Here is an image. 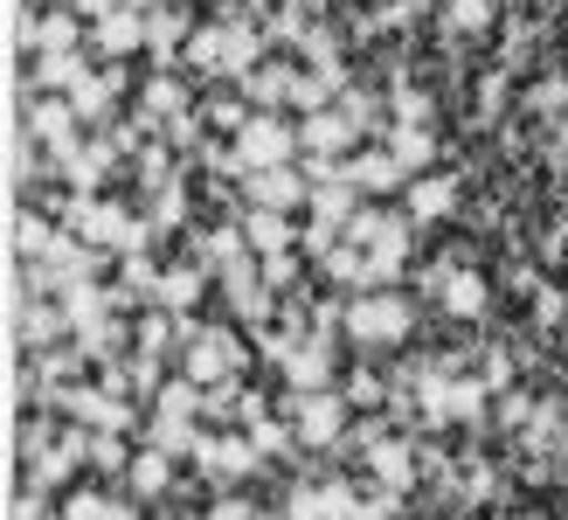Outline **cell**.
Here are the masks:
<instances>
[{
  "mask_svg": "<svg viewBox=\"0 0 568 520\" xmlns=\"http://www.w3.org/2000/svg\"><path fill=\"white\" fill-rule=\"evenodd\" d=\"M91 77V63H83V56L70 49V56H36V98H55V91H77V83Z\"/></svg>",
  "mask_w": 568,
  "mask_h": 520,
  "instance_id": "2e32d148",
  "label": "cell"
},
{
  "mask_svg": "<svg viewBox=\"0 0 568 520\" xmlns=\"http://www.w3.org/2000/svg\"><path fill=\"white\" fill-rule=\"evenodd\" d=\"M499 423H527V396H506L499 402Z\"/></svg>",
  "mask_w": 568,
  "mask_h": 520,
  "instance_id": "74e56055",
  "label": "cell"
},
{
  "mask_svg": "<svg viewBox=\"0 0 568 520\" xmlns=\"http://www.w3.org/2000/svg\"><path fill=\"white\" fill-rule=\"evenodd\" d=\"M367 466H375V479L388 486V493H403V486H409V451L395 444V438H375V444H367Z\"/></svg>",
  "mask_w": 568,
  "mask_h": 520,
  "instance_id": "44dd1931",
  "label": "cell"
},
{
  "mask_svg": "<svg viewBox=\"0 0 568 520\" xmlns=\"http://www.w3.org/2000/svg\"><path fill=\"white\" fill-rule=\"evenodd\" d=\"M146 438H153V451H166V458H174V451H202L209 438H194V430H187V417H153L146 423Z\"/></svg>",
  "mask_w": 568,
  "mask_h": 520,
  "instance_id": "d4e9b609",
  "label": "cell"
},
{
  "mask_svg": "<svg viewBox=\"0 0 568 520\" xmlns=\"http://www.w3.org/2000/svg\"><path fill=\"white\" fill-rule=\"evenodd\" d=\"M527 104H534V111H561V104H568V83H561V77L534 83V91H527Z\"/></svg>",
  "mask_w": 568,
  "mask_h": 520,
  "instance_id": "1f68e13d",
  "label": "cell"
},
{
  "mask_svg": "<svg viewBox=\"0 0 568 520\" xmlns=\"http://www.w3.org/2000/svg\"><path fill=\"white\" fill-rule=\"evenodd\" d=\"M347 243L367 250V292H375V284H388L395 271H403V257H409V216H395V209H361L354 229H347Z\"/></svg>",
  "mask_w": 568,
  "mask_h": 520,
  "instance_id": "6da1fadb",
  "label": "cell"
},
{
  "mask_svg": "<svg viewBox=\"0 0 568 520\" xmlns=\"http://www.w3.org/2000/svg\"><path fill=\"white\" fill-rule=\"evenodd\" d=\"M77 21H83L77 8H49V14H36V21L21 28V42L36 49V56H70V49H77V36H83Z\"/></svg>",
  "mask_w": 568,
  "mask_h": 520,
  "instance_id": "52a82bcc",
  "label": "cell"
},
{
  "mask_svg": "<svg viewBox=\"0 0 568 520\" xmlns=\"http://www.w3.org/2000/svg\"><path fill=\"white\" fill-rule=\"evenodd\" d=\"M354 126H347V111H312V119L298 126V147L312 153V160H339V153H354Z\"/></svg>",
  "mask_w": 568,
  "mask_h": 520,
  "instance_id": "5b68a950",
  "label": "cell"
},
{
  "mask_svg": "<svg viewBox=\"0 0 568 520\" xmlns=\"http://www.w3.org/2000/svg\"><path fill=\"white\" fill-rule=\"evenodd\" d=\"M209 520H257V513H250V507H243V500H222V507H215V513H209Z\"/></svg>",
  "mask_w": 568,
  "mask_h": 520,
  "instance_id": "f35d334b",
  "label": "cell"
},
{
  "mask_svg": "<svg viewBox=\"0 0 568 520\" xmlns=\"http://www.w3.org/2000/svg\"><path fill=\"white\" fill-rule=\"evenodd\" d=\"M347 181L361 194H388V188H409V173H403V160H395L388 147H375V153H354L347 160Z\"/></svg>",
  "mask_w": 568,
  "mask_h": 520,
  "instance_id": "8fae6325",
  "label": "cell"
},
{
  "mask_svg": "<svg viewBox=\"0 0 568 520\" xmlns=\"http://www.w3.org/2000/svg\"><path fill=\"white\" fill-rule=\"evenodd\" d=\"M70 402V417L77 423H98V430H132L139 423V410L125 396H98V389H77V396H63Z\"/></svg>",
  "mask_w": 568,
  "mask_h": 520,
  "instance_id": "7c38bea8",
  "label": "cell"
},
{
  "mask_svg": "<svg viewBox=\"0 0 568 520\" xmlns=\"http://www.w3.org/2000/svg\"><path fill=\"white\" fill-rule=\"evenodd\" d=\"M181 42H194V28H187V14H181V8L146 14V49H153V56H174Z\"/></svg>",
  "mask_w": 568,
  "mask_h": 520,
  "instance_id": "ffe728a7",
  "label": "cell"
},
{
  "mask_svg": "<svg viewBox=\"0 0 568 520\" xmlns=\"http://www.w3.org/2000/svg\"><path fill=\"white\" fill-rule=\"evenodd\" d=\"M250 444H257V458H264V451H284L292 438H284V423H271V417H250Z\"/></svg>",
  "mask_w": 568,
  "mask_h": 520,
  "instance_id": "4dcf8cb0",
  "label": "cell"
},
{
  "mask_svg": "<svg viewBox=\"0 0 568 520\" xmlns=\"http://www.w3.org/2000/svg\"><path fill=\"white\" fill-rule=\"evenodd\" d=\"M292 77H298V70H284V63H257V70L243 77V98L257 104V111H277L284 98H292Z\"/></svg>",
  "mask_w": 568,
  "mask_h": 520,
  "instance_id": "ac0fdd59",
  "label": "cell"
},
{
  "mask_svg": "<svg viewBox=\"0 0 568 520\" xmlns=\"http://www.w3.org/2000/svg\"><path fill=\"white\" fill-rule=\"evenodd\" d=\"M77 104H55V98H36V111H28V132L42 139V147L63 160V153H77Z\"/></svg>",
  "mask_w": 568,
  "mask_h": 520,
  "instance_id": "8992f818",
  "label": "cell"
},
{
  "mask_svg": "<svg viewBox=\"0 0 568 520\" xmlns=\"http://www.w3.org/2000/svg\"><path fill=\"white\" fill-rule=\"evenodd\" d=\"M63 167H70L77 194H91V188L104 181V167H111V147H77V153H63Z\"/></svg>",
  "mask_w": 568,
  "mask_h": 520,
  "instance_id": "484cf974",
  "label": "cell"
},
{
  "mask_svg": "<svg viewBox=\"0 0 568 520\" xmlns=\"http://www.w3.org/2000/svg\"><path fill=\"white\" fill-rule=\"evenodd\" d=\"M243 243L257 250V257H284L298 237H292V222H284L277 209H250V216H243Z\"/></svg>",
  "mask_w": 568,
  "mask_h": 520,
  "instance_id": "9a60e30c",
  "label": "cell"
},
{
  "mask_svg": "<svg viewBox=\"0 0 568 520\" xmlns=\"http://www.w3.org/2000/svg\"><path fill=\"white\" fill-rule=\"evenodd\" d=\"M181 104H187V91H181L174 77H153V83H146V119H166V126H174V119H187Z\"/></svg>",
  "mask_w": 568,
  "mask_h": 520,
  "instance_id": "4316f807",
  "label": "cell"
},
{
  "mask_svg": "<svg viewBox=\"0 0 568 520\" xmlns=\"http://www.w3.org/2000/svg\"><path fill=\"white\" fill-rule=\"evenodd\" d=\"M91 49H98V56H132V49H146V14L111 8L104 21H91Z\"/></svg>",
  "mask_w": 568,
  "mask_h": 520,
  "instance_id": "9c48e42d",
  "label": "cell"
},
{
  "mask_svg": "<svg viewBox=\"0 0 568 520\" xmlns=\"http://www.w3.org/2000/svg\"><path fill=\"white\" fill-rule=\"evenodd\" d=\"M63 520H132V507H111V500H98V493H77V500L63 507Z\"/></svg>",
  "mask_w": 568,
  "mask_h": 520,
  "instance_id": "83f0119b",
  "label": "cell"
},
{
  "mask_svg": "<svg viewBox=\"0 0 568 520\" xmlns=\"http://www.w3.org/2000/svg\"><path fill=\"white\" fill-rule=\"evenodd\" d=\"M493 0H450V8H444V28H450V36H486V28H493Z\"/></svg>",
  "mask_w": 568,
  "mask_h": 520,
  "instance_id": "cb8c5ba5",
  "label": "cell"
},
{
  "mask_svg": "<svg viewBox=\"0 0 568 520\" xmlns=\"http://www.w3.org/2000/svg\"><path fill=\"white\" fill-rule=\"evenodd\" d=\"M478 382H486V389L499 396L506 382H514V361H506V354H486V368H478Z\"/></svg>",
  "mask_w": 568,
  "mask_h": 520,
  "instance_id": "836d02e7",
  "label": "cell"
},
{
  "mask_svg": "<svg viewBox=\"0 0 568 520\" xmlns=\"http://www.w3.org/2000/svg\"><path fill=\"white\" fill-rule=\"evenodd\" d=\"M375 8H382V0H375Z\"/></svg>",
  "mask_w": 568,
  "mask_h": 520,
  "instance_id": "b9f144b4",
  "label": "cell"
},
{
  "mask_svg": "<svg viewBox=\"0 0 568 520\" xmlns=\"http://www.w3.org/2000/svg\"><path fill=\"white\" fill-rule=\"evenodd\" d=\"M292 153H298V126H284L277 111H257V119L236 132V167H243V173L292 167Z\"/></svg>",
  "mask_w": 568,
  "mask_h": 520,
  "instance_id": "3957f363",
  "label": "cell"
},
{
  "mask_svg": "<svg viewBox=\"0 0 568 520\" xmlns=\"http://www.w3.org/2000/svg\"><path fill=\"white\" fill-rule=\"evenodd\" d=\"M181 209H187L181 188H174V181H160V194H153V222H181Z\"/></svg>",
  "mask_w": 568,
  "mask_h": 520,
  "instance_id": "d6a6232c",
  "label": "cell"
},
{
  "mask_svg": "<svg viewBox=\"0 0 568 520\" xmlns=\"http://www.w3.org/2000/svg\"><path fill=\"white\" fill-rule=\"evenodd\" d=\"M14 520H63V513H49V507H36V500H21V513Z\"/></svg>",
  "mask_w": 568,
  "mask_h": 520,
  "instance_id": "ab89813d",
  "label": "cell"
},
{
  "mask_svg": "<svg viewBox=\"0 0 568 520\" xmlns=\"http://www.w3.org/2000/svg\"><path fill=\"white\" fill-rule=\"evenodd\" d=\"M486 278H471V271H458V278H444V306L458 312V320H478V312H486Z\"/></svg>",
  "mask_w": 568,
  "mask_h": 520,
  "instance_id": "7402d4cb",
  "label": "cell"
},
{
  "mask_svg": "<svg viewBox=\"0 0 568 520\" xmlns=\"http://www.w3.org/2000/svg\"><path fill=\"white\" fill-rule=\"evenodd\" d=\"M458 209V181L450 173H416L409 181V222H437Z\"/></svg>",
  "mask_w": 568,
  "mask_h": 520,
  "instance_id": "4fadbf2b",
  "label": "cell"
},
{
  "mask_svg": "<svg viewBox=\"0 0 568 520\" xmlns=\"http://www.w3.org/2000/svg\"><path fill=\"white\" fill-rule=\"evenodd\" d=\"M298 201H312V188L298 181L292 167H271V173H250V209H277V216H292Z\"/></svg>",
  "mask_w": 568,
  "mask_h": 520,
  "instance_id": "ba28073f",
  "label": "cell"
},
{
  "mask_svg": "<svg viewBox=\"0 0 568 520\" xmlns=\"http://www.w3.org/2000/svg\"><path fill=\"white\" fill-rule=\"evenodd\" d=\"M292 271H298L292 250H284V257H264V284H292Z\"/></svg>",
  "mask_w": 568,
  "mask_h": 520,
  "instance_id": "8d00e7d4",
  "label": "cell"
},
{
  "mask_svg": "<svg viewBox=\"0 0 568 520\" xmlns=\"http://www.w3.org/2000/svg\"><path fill=\"white\" fill-rule=\"evenodd\" d=\"M561 292H548V284H541V299H534V320H541V327H561Z\"/></svg>",
  "mask_w": 568,
  "mask_h": 520,
  "instance_id": "d590c367",
  "label": "cell"
},
{
  "mask_svg": "<svg viewBox=\"0 0 568 520\" xmlns=\"http://www.w3.org/2000/svg\"><path fill=\"white\" fill-rule=\"evenodd\" d=\"M395 111H403V126H423V119H430V98H423V91H395Z\"/></svg>",
  "mask_w": 568,
  "mask_h": 520,
  "instance_id": "e575fe53",
  "label": "cell"
},
{
  "mask_svg": "<svg viewBox=\"0 0 568 520\" xmlns=\"http://www.w3.org/2000/svg\"><path fill=\"white\" fill-rule=\"evenodd\" d=\"M111 98H119V77H83L77 83V91H70V104H77V119H104V111H111Z\"/></svg>",
  "mask_w": 568,
  "mask_h": 520,
  "instance_id": "603a6c76",
  "label": "cell"
},
{
  "mask_svg": "<svg viewBox=\"0 0 568 520\" xmlns=\"http://www.w3.org/2000/svg\"><path fill=\"white\" fill-rule=\"evenodd\" d=\"M388 153L403 160V173L416 181V173H430V160H437V132L430 126H388Z\"/></svg>",
  "mask_w": 568,
  "mask_h": 520,
  "instance_id": "5bb4252c",
  "label": "cell"
},
{
  "mask_svg": "<svg viewBox=\"0 0 568 520\" xmlns=\"http://www.w3.org/2000/svg\"><path fill=\"white\" fill-rule=\"evenodd\" d=\"M125 479H132V493H146V500H153V493H166V486H174V458L146 444V451L132 458V472H125Z\"/></svg>",
  "mask_w": 568,
  "mask_h": 520,
  "instance_id": "d6986e66",
  "label": "cell"
},
{
  "mask_svg": "<svg viewBox=\"0 0 568 520\" xmlns=\"http://www.w3.org/2000/svg\"><path fill=\"white\" fill-rule=\"evenodd\" d=\"M202 292H209V264H181V271H166L160 278V306L166 312H187V306H202Z\"/></svg>",
  "mask_w": 568,
  "mask_h": 520,
  "instance_id": "e0dca14e",
  "label": "cell"
},
{
  "mask_svg": "<svg viewBox=\"0 0 568 520\" xmlns=\"http://www.w3.org/2000/svg\"><path fill=\"white\" fill-rule=\"evenodd\" d=\"M91 466H98V472H132V458H125V444H119V430L91 438Z\"/></svg>",
  "mask_w": 568,
  "mask_h": 520,
  "instance_id": "f1b7e54d",
  "label": "cell"
},
{
  "mask_svg": "<svg viewBox=\"0 0 568 520\" xmlns=\"http://www.w3.org/2000/svg\"><path fill=\"white\" fill-rule=\"evenodd\" d=\"M119 8H132V14H160L166 0H119Z\"/></svg>",
  "mask_w": 568,
  "mask_h": 520,
  "instance_id": "60d3db41",
  "label": "cell"
},
{
  "mask_svg": "<svg viewBox=\"0 0 568 520\" xmlns=\"http://www.w3.org/2000/svg\"><path fill=\"white\" fill-rule=\"evenodd\" d=\"M409 333V299H395V292H361L347 306V340L361 347V354H375V347H395Z\"/></svg>",
  "mask_w": 568,
  "mask_h": 520,
  "instance_id": "7a4b0ae2",
  "label": "cell"
},
{
  "mask_svg": "<svg viewBox=\"0 0 568 520\" xmlns=\"http://www.w3.org/2000/svg\"><path fill=\"white\" fill-rule=\"evenodd\" d=\"M284 410H292V430H298V444H333L339 430H347V396H333V389L292 396Z\"/></svg>",
  "mask_w": 568,
  "mask_h": 520,
  "instance_id": "277c9868",
  "label": "cell"
},
{
  "mask_svg": "<svg viewBox=\"0 0 568 520\" xmlns=\"http://www.w3.org/2000/svg\"><path fill=\"white\" fill-rule=\"evenodd\" d=\"M63 320H70V312H49V306H28V312H21V333H28V347H36V340H49V333H55V327H63Z\"/></svg>",
  "mask_w": 568,
  "mask_h": 520,
  "instance_id": "f546056e",
  "label": "cell"
},
{
  "mask_svg": "<svg viewBox=\"0 0 568 520\" xmlns=\"http://www.w3.org/2000/svg\"><path fill=\"white\" fill-rule=\"evenodd\" d=\"M284 374H292V389L312 396V389H326V374H333V340L326 333H312L292 347V361H284Z\"/></svg>",
  "mask_w": 568,
  "mask_h": 520,
  "instance_id": "30bf717a",
  "label": "cell"
}]
</instances>
